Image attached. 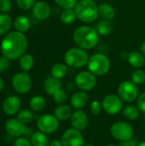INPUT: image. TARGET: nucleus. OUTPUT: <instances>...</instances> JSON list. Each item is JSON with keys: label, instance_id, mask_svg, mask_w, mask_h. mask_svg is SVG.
Wrapping results in <instances>:
<instances>
[{"label": "nucleus", "instance_id": "bb28decb", "mask_svg": "<svg viewBox=\"0 0 145 146\" xmlns=\"http://www.w3.org/2000/svg\"><path fill=\"white\" fill-rule=\"evenodd\" d=\"M12 25V19L6 13L0 14V36L6 35Z\"/></svg>", "mask_w": 145, "mask_h": 146}, {"label": "nucleus", "instance_id": "a18cd8bd", "mask_svg": "<svg viewBox=\"0 0 145 146\" xmlns=\"http://www.w3.org/2000/svg\"><path fill=\"white\" fill-rule=\"evenodd\" d=\"M3 86H4V82H3V79H2V78H0V92L3 90Z\"/></svg>", "mask_w": 145, "mask_h": 146}, {"label": "nucleus", "instance_id": "9d476101", "mask_svg": "<svg viewBox=\"0 0 145 146\" xmlns=\"http://www.w3.org/2000/svg\"><path fill=\"white\" fill-rule=\"evenodd\" d=\"M12 86L19 94L27 93L32 87V80L27 72H19L12 78Z\"/></svg>", "mask_w": 145, "mask_h": 146}, {"label": "nucleus", "instance_id": "b1692460", "mask_svg": "<svg viewBox=\"0 0 145 146\" xmlns=\"http://www.w3.org/2000/svg\"><path fill=\"white\" fill-rule=\"evenodd\" d=\"M140 110H138V108L137 106H134V105H126L123 108V110H122V115L123 116L128 120V121H136L139 115H140Z\"/></svg>", "mask_w": 145, "mask_h": 146}, {"label": "nucleus", "instance_id": "20e7f679", "mask_svg": "<svg viewBox=\"0 0 145 146\" xmlns=\"http://www.w3.org/2000/svg\"><path fill=\"white\" fill-rule=\"evenodd\" d=\"M88 69L96 76L105 75L110 68V61L109 57L102 53L92 55L87 62Z\"/></svg>", "mask_w": 145, "mask_h": 146}, {"label": "nucleus", "instance_id": "4c0bfd02", "mask_svg": "<svg viewBox=\"0 0 145 146\" xmlns=\"http://www.w3.org/2000/svg\"><path fill=\"white\" fill-rule=\"evenodd\" d=\"M137 107L141 113L145 114V92L139 94L137 99Z\"/></svg>", "mask_w": 145, "mask_h": 146}, {"label": "nucleus", "instance_id": "3c124183", "mask_svg": "<svg viewBox=\"0 0 145 146\" xmlns=\"http://www.w3.org/2000/svg\"><path fill=\"white\" fill-rule=\"evenodd\" d=\"M107 1H110V0H107Z\"/></svg>", "mask_w": 145, "mask_h": 146}, {"label": "nucleus", "instance_id": "ddd939ff", "mask_svg": "<svg viewBox=\"0 0 145 146\" xmlns=\"http://www.w3.org/2000/svg\"><path fill=\"white\" fill-rule=\"evenodd\" d=\"M71 127L78 131H85L89 125V118L83 110H74L70 118Z\"/></svg>", "mask_w": 145, "mask_h": 146}, {"label": "nucleus", "instance_id": "4468645a", "mask_svg": "<svg viewBox=\"0 0 145 146\" xmlns=\"http://www.w3.org/2000/svg\"><path fill=\"white\" fill-rule=\"evenodd\" d=\"M21 101L18 96L10 95L7 97L3 104H2V110L7 115H14L17 114L21 110Z\"/></svg>", "mask_w": 145, "mask_h": 146}, {"label": "nucleus", "instance_id": "f03ea898", "mask_svg": "<svg viewBox=\"0 0 145 146\" xmlns=\"http://www.w3.org/2000/svg\"><path fill=\"white\" fill-rule=\"evenodd\" d=\"M73 38L78 47L84 50H90L98 44L99 34L95 28L89 26H82L75 29Z\"/></svg>", "mask_w": 145, "mask_h": 146}, {"label": "nucleus", "instance_id": "cd10ccee", "mask_svg": "<svg viewBox=\"0 0 145 146\" xmlns=\"http://www.w3.org/2000/svg\"><path fill=\"white\" fill-rule=\"evenodd\" d=\"M50 72H51L52 76L61 80L67 75V74L68 72V68L67 64L58 62V63H56L52 66Z\"/></svg>", "mask_w": 145, "mask_h": 146}, {"label": "nucleus", "instance_id": "f257e3e1", "mask_svg": "<svg viewBox=\"0 0 145 146\" xmlns=\"http://www.w3.org/2000/svg\"><path fill=\"white\" fill-rule=\"evenodd\" d=\"M27 44V38L23 33L12 31L4 35L1 43V51L8 59L16 60L25 54Z\"/></svg>", "mask_w": 145, "mask_h": 146}, {"label": "nucleus", "instance_id": "37998d69", "mask_svg": "<svg viewBox=\"0 0 145 146\" xmlns=\"http://www.w3.org/2000/svg\"><path fill=\"white\" fill-rule=\"evenodd\" d=\"M34 132H33V130H32V128H31V127H26V131H25V133H24V136L25 137H31L32 135V133H33Z\"/></svg>", "mask_w": 145, "mask_h": 146}, {"label": "nucleus", "instance_id": "393cba45", "mask_svg": "<svg viewBox=\"0 0 145 146\" xmlns=\"http://www.w3.org/2000/svg\"><path fill=\"white\" fill-rule=\"evenodd\" d=\"M29 106L32 111L40 112L45 108L46 101H45L44 98H43L42 96H38V95L33 96L29 101Z\"/></svg>", "mask_w": 145, "mask_h": 146}, {"label": "nucleus", "instance_id": "8fccbe9b", "mask_svg": "<svg viewBox=\"0 0 145 146\" xmlns=\"http://www.w3.org/2000/svg\"><path fill=\"white\" fill-rule=\"evenodd\" d=\"M144 121H145V114H144Z\"/></svg>", "mask_w": 145, "mask_h": 146}, {"label": "nucleus", "instance_id": "4be33fe9", "mask_svg": "<svg viewBox=\"0 0 145 146\" xmlns=\"http://www.w3.org/2000/svg\"><path fill=\"white\" fill-rule=\"evenodd\" d=\"M127 61L130 65L134 68H139L143 67L145 63L144 56L138 51H132L127 56Z\"/></svg>", "mask_w": 145, "mask_h": 146}, {"label": "nucleus", "instance_id": "f3484780", "mask_svg": "<svg viewBox=\"0 0 145 146\" xmlns=\"http://www.w3.org/2000/svg\"><path fill=\"white\" fill-rule=\"evenodd\" d=\"M51 13L50 5L44 1H38L32 7V14L38 20H46Z\"/></svg>", "mask_w": 145, "mask_h": 146}, {"label": "nucleus", "instance_id": "c756f323", "mask_svg": "<svg viewBox=\"0 0 145 146\" xmlns=\"http://www.w3.org/2000/svg\"><path fill=\"white\" fill-rule=\"evenodd\" d=\"M60 18H61L62 22H63L64 24L68 25V24L73 23L74 21L77 18L74 9H64L62 12Z\"/></svg>", "mask_w": 145, "mask_h": 146}, {"label": "nucleus", "instance_id": "7ed1b4c3", "mask_svg": "<svg viewBox=\"0 0 145 146\" xmlns=\"http://www.w3.org/2000/svg\"><path fill=\"white\" fill-rule=\"evenodd\" d=\"M76 16L83 22L95 21L98 15V6L94 0H79L74 7Z\"/></svg>", "mask_w": 145, "mask_h": 146}, {"label": "nucleus", "instance_id": "2eb2a0df", "mask_svg": "<svg viewBox=\"0 0 145 146\" xmlns=\"http://www.w3.org/2000/svg\"><path fill=\"white\" fill-rule=\"evenodd\" d=\"M26 125L20 121L17 118H12L6 121L4 128L6 133L14 138H19L24 136L26 131Z\"/></svg>", "mask_w": 145, "mask_h": 146}, {"label": "nucleus", "instance_id": "c03bdc74", "mask_svg": "<svg viewBox=\"0 0 145 146\" xmlns=\"http://www.w3.org/2000/svg\"><path fill=\"white\" fill-rule=\"evenodd\" d=\"M140 50H141V53L145 56V41L142 43V44L140 46Z\"/></svg>", "mask_w": 145, "mask_h": 146}, {"label": "nucleus", "instance_id": "6ab92c4d", "mask_svg": "<svg viewBox=\"0 0 145 146\" xmlns=\"http://www.w3.org/2000/svg\"><path fill=\"white\" fill-rule=\"evenodd\" d=\"M72 109L73 108L71 105L66 104H58V106L54 110V115L60 121H66L71 118V115L73 112Z\"/></svg>", "mask_w": 145, "mask_h": 146}, {"label": "nucleus", "instance_id": "58836bf2", "mask_svg": "<svg viewBox=\"0 0 145 146\" xmlns=\"http://www.w3.org/2000/svg\"><path fill=\"white\" fill-rule=\"evenodd\" d=\"M12 6L10 0H0V11L2 13H8L10 11Z\"/></svg>", "mask_w": 145, "mask_h": 146}, {"label": "nucleus", "instance_id": "5701e85b", "mask_svg": "<svg viewBox=\"0 0 145 146\" xmlns=\"http://www.w3.org/2000/svg\"><path fill=\"white\" fill-rule=\"evenodd\" d=\"M14 27L16 31L24 33L25 32L29 30L31 27V22L28 17L25 15H18L14 21Z\"/></svg>", "mask_w": 145, "mask_h": 146}, {"label": "nucleus", "instance_id": "1a4fd4ad", "mask_svg": "<svg viewBox=\"0 0 145 146\" xmlns=\"http://www.w3.org/2000/svg\"><path fill=\"white\" fill-rule=\"evenodd\" d=\"M103 110L110 115H115L122 112L124 105L122 99L115 94H109L105 96L102 101Z\"/></svg>", "mask_w": 145, "mask_h": 146}, {"label": "nucleus", "instance_id": "6e6552de", "mask_svg": "<svg viewBox=\"0 0 145 146\" xmlns=\"http://www.w3.org/2000/svg\"><path fill=\"white\" fill-rule=\"evenodd\" d=\"M36 125L38 131L46 134H52L58 130L60 121L55 116V115L44 114L38 117Z\"/></svg>", "mask_w": 145, "mask_h": 146}, {"label": "nucleus", "instance_id": "39448f33", "mask_svg": "<svg viewBox=\"0 0 145 146\" xmlns=\"http://www.w3.org/2000/svg\"><path fill=\"white\" fill-rule=\"evenodd\" d=\"M64 60L66 64L70 68H80L87 64L89 56L84 49L73 47L67 50L64 56Z\"/></svg>", "mask_w": 145, "mask_h": 146}, {"label": "nucleus", "instance_id": "ea45409f", "mask_svg": "<svg viewBox=\"0 0 145 146\" xmlns=\"http://www.w3.org/2000/svg\"><path fill=\"white\" fill-rule=\"evenodd\" d=\"M9 66V59L6 56H0V72H3L8 69Z\"/></svg>", "mask_w": 145, "mask_h": 146}, {"label": "nucleus", "instance_id": "a19ab883", "mask_svg": "<svg viewBox=\"0 0 145 146\" xmlns=\"http://www.w3.org/2000/svg\"><path fill=\"white\" fill-rule=\"evenodd\" d=\"M138 142L136 139L132 138V139H129V140H126V141H122V142H120L119 145L118 146H138Z\"/></svg>", "mask_w": 145, "mask_h": 146}, {"label": "nucleus", "instance_id": "de8ad7c7", "mask_svg": "<svg viewBox=\"0 0 145 146\" xmlns=\"http://www.w3.org/2000/svg\"><path fill=\"white\" fill-rule=\"evenodd\" d=\"M83 146H95V145H91V144H87V145H84Z\"/></svg>", "mask_w": 145, "mask_h": 146}, {"label": "nucleus", "instance_id": "a211bd4d", "mask_svg": "<svg viewBox=\"0 0 145 146\" xmlns=\"http://www.w3.org/2000/svg\"><path fill=\"white\" fill-rule=\"evenodd\" d=\"M60 88H62L61 80L52 75L50 77H47L44 81V92L48 95L52 96Z\"/></svg>", "mask_w": 145, "mask_h": 146}, {"label": "nucleus", "instance_id": "423d86ee", "mask_svg": "<svg viewBox=\"0 0 145 146\" xmlns=\"http://www.w3.org/2000/svg\"><path fill=\"white\" fill-rule=\"evenodd\" d=\"M111 136L120 141H126L132 139L134 135L132 126L126 121H116L110 127Z\"/></svg>", "mask_w": 145, "mask_h": 146}, {"label": "nucleus", "instance_id": "9b49d317", "mask_svg": "<svg viewBox=\"0 0 145 146\" xmlns=\"http://www.w3.org/2000/svg\"><path fill=\"white\" fill-rule=\"evenodd\" d=\"M74 83L79 90L88 92L96 86L97 76L90 71H81L75 76Z\"/></svg>", "mask_w": 145, "mask_h": 146}, {"label": "nucleus", "instance_id": "c85d7f7f", "mask_svg": "<svg viewBox=\"0 0 145 146\" xmlns=\"http://www.w3.org/2000/svg\"><path fill=\"white\" fill-rule=\"evenodd\" d=\"M19 64L21 68L25 71V72H28L30 71L34 65V59L33 57L30 55V54H24L20 57V61H19Z\"/></svg>", "mask_w": 145, "mask_h": 146}, {"label": "nucleus", "instance_id": "f8f14e48", "mask_svg": "<svg viewBox=\"0 0 145 146\" xmlns=\"http://www.w3.org/2000/svg\"><path fill=\"white\" fill-rule=\"evenodd\" d=\"M61 140L63 146H83L85 145L82 133L73 127L64 131L61 137Z\"/></svg>", "mask_w": 145, "mask_h": 146}, {"label": "nucleus", "instance_id": "a878e982", "mask_svg": "<svg viewBox=\"0 0 145 146\" xmlns=\"http://www.w3.org/2000/svg\"><path fill=\"white\" fill-rule=\"evenodd\" d=\"M95 29L97 30L99 35L107 36L113 31V24L110 21L103 19L97 23Z\"/></svg>", "mask_w": 145, "mask_h": 146}, {"label": "nucleus", "instance_id": "72a5a7b5", "mask_svg": "<svg viewBox=\"0 0 145 146\" xmlns=\"http://www.w3.org/2000/svg\"><path fill=\"white\" fill-rule=\"evenodd\" d=\"M56 3L63 9H74L78 0H55Z\"/></svg>", "mask_w": 145, "mask_h": 146}, {"label": "nucleus", "instance_id": "412c9836", "mask_svg": "<svg viewBox=\"0 0 145 146\" xmlns=\"http://www.w3.org/2000/svg\"><path fill=\"white\" fill-rule=\"evenodd\" d=\"M30 140L32 142V146H49L50 145L48 134L41 131L34 132L32 135L30 137Z\"/></svg>", "mask_w": 145, "mask_h": 146}, {"label": "nucleus", "instance_id": "aec40b11", "mask_svg": "<svg viewBox=\"0 0 145 146\" xmlns=\"http://www.w3.org/2000/svg\"><path fill=\"white\" fill-rule=\"evenodd\" d=\"M98 13H99V15L103 19L108 20V21L113 20L115 17V14H116L115 8L107 3H101L98 6Z\"/></svg>", "mask_w": 145, "mask_h": 146}, {"label": "nucleus", "instance_id": "c9c22d12", "mask_svg": "<svg viewBox=\"0 0 145 146\" xmlns=\"http://www.w3.org/2000/svg\"><path fill=\"white\" fill-rule=\"evenodd\" d=\"M90 110H91V112L93 115H99V114L102 112V110H103L102 103L98 102L97 100H93V101L91 103Z\"/></svg>", "mask_w": 145, "mask_h": 146}, {"label": "nucleus", "instance_id": "dca6fc26", "mask_svg": "<svg viewBox=\"0 0 145 146\" xmlns=\"http://www.w3.org/2000/svg\"><path fill=\"white\" fill-rule=\"evenodd\" d=\"M89 101V96L85 91H78L70 98V105L74 110H83L86 107Z\"/></svg>", "mask_w": 145, "mask_h": 146}, {"label": "nucleus", "instance_id": "473e14b6", "mask_svg": "<svg viewBox=\"0 0 145 146\" xmlns=\"http://www.w3.org/2000/svg\"><path fill=\"white\" fill-rule=\"evenodd\" d=\"M132 81L136 85H142L145 81V72L142 69H136L132 74Z\"/></svg>", "mask_w": 145, "mask_h": 146}, {"label": "nucleus", "instance_id": "0eeeda50", "mask_svg": "<svg viewBox=\"0 0 145 146\" xmlns=\"http://www.w3.org/2000/svg\"><path fill=\"white\" fill-rule=\"evenodd\" d=\"M118 96L126 103H132L139 96L138 85L132 80H124L118 86Z\"/></svg>", "mask_w": 145, "mask_h": 146}, {"label": "nucleus", "instance_id": "7c9ffc66", "mask_svg": "<svg viewBox=\"0 0 145 146\" xmlns=\"http://www.w3.org/2000/svg\"><path fill=\"white\" fill-rule=\"evenodd\" d=\"M17 119L21 121L23 124L26 125L32 121L34 119V115L32 113V110H21L17 113Z\"/></svg>", "mask_w": 145, "mask_h": 146}, {"label": "nucleus", "instance_id": "09e8293b", "mask_svg": "<svg viewBox=\"0 0 145 146\" xmlns=\"http://www.w3.org/2000/svg\"><path fill=\"white\" fill-rule=\"evenodd\" d=\"M105 146H116L115 145H112V144H109V145H107Z\"/></svg>", "mask_w": 145, "mask_h": 146}, {"label": "nucleus", "instance_id": "49530a36", "mask_svg": "<svg viewBox=\"0 0 145 146\" xmlns=\"http://www.w3.org/2000/svg\"><path fill=\"white\" fill-rule=\"evenodd\" d=\"M138 146H145V141H143V142H140V143H138Z\"/></svg>", "mask_w": 145, "mask_h": 146}, {"label": "nucleus", "instance_id": "2f4dec72", "mask_svg": "<svg viewBox=\"0 0 145 146\" xmlns=\"http://www.w3.org/2000/svg\"><path fill=\"white\" fill-rule=\"evenodd\" d=\"M52 98H53V100L56 104H65L68 98V93L67 92L62 89V88H60L59 90H57L53 95H52Z\"/></svg>", "mask_w": 145, "mask_h": 146}, {"label": "nucleus", "instance_id": "e433bc0d", "mask_svg": "<svg viewBox=\"0 0 145 146\" xmlns=\"http://www.w3.org/2000/svg\"><path fill=\"white\" fill-rule=\"evenodd\" d=\"M14 146H32V142L26 137H19L15 138L14 141Z\"/></svg>", "mask_w": 145, "mask_h": 146}, {"label": "nucleus", "instance_id": "f704fd0d", "mask_svg": "<svg viewBox=\"0 0 145 146\" xmlns=\"http://www.w3.org/2000/svg\"><path fill=\"white\" fill-rule=\"evenodd\" d=\"M36 0H16V3L21 9L27 10L33 7Z\"/></svg>", "mask_w": 145, "mask_h": 146}, {"label": "nucleus", "instance_id": "79ce46f5", "mask_svg": "<svg viewBox=\"0 0 145 146\" xmlns=\"http://www.w3.org/2000/svg\"><path fill=\"white\" fill-rule=\"evenodd\" d=\"M49 146H63L61 139H54L51 142H50Z\"/></svg>", "mask_w": 145, "mask_h": 146}]
</instances>
